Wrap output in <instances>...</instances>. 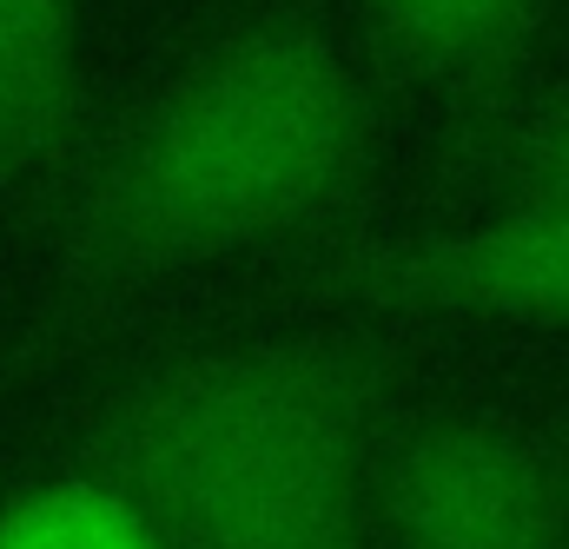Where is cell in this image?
<instances>
[{
	"label": "cell",
	"mask_w": 569,
	"mask_h": 549,
	"mask_svg": "<svg viewBox=\"0 0 569 549\" xmlns=\"http://www.w3.org/2000/svg\"><path fill=\"white\" fill-rule=\"evenodd\" d=\"M80 127V0H0V192L53 172Z\"/></svg>",
	"instance_id": "5b68a950"
},
{
	"label": "cell",
	"mask_w": 569,
	"mask_h": 549,
	"mask_svg": "<svg viewBox=\"0 0 569 549\" xmlns=\"http://www.w3.org/2000/svg\"><path fill=\"white\" fill-rule=\"evenodd\" d=\"M371 517L391 549H569V470L517 430L430 417L378 463Z\"/></svg>",
	"instance_id": "3957f363"
},
{
	"label": "cell",
	"mask_w": 569,
	"mask_h": 549,
	"mask_svg": "<svg viewBox=\"0 0 569 549\" xmlns=\"http://www.w3.org/2000/svg\"><path fill=\"white\" fill-rule=\"evenodd\" d=\"M365 13L405 73L477 87L530 47L543 0H365Z\"/></svg>",
	"instance_id": "8992f818"
},
{
	"label": "cell",
	"mask_w": 569,
	"mask_h": 549,
	"mask_svg": "<svg viewBox=\"0 0 569 549\" xmlns=\"http://www.w3.org/2000/svg\"><path fill=\"white\" fill-rule=\"evenodd\" d=\"M0 549H166L140 503L107 477H53L0 510Z\"/></svg>",
	"instance_id": "52a82bcc"
},
{
	"label": "cell",
	"mask_w": 569,
	"mask_h": 549,
	"mask_svg": "<svg viewBox=\"0 0 569 549\" xmlns=\"http://www.w3.org/2000/svg\"><path fill=\"white\" fill-rule=\"evenodd\" d=\"M325 285L345 298L405 305V311L569 325V192L510 199L477 226L358 252Z\"/></svg>",
	"instance_id": "277c9868"
},
{
	"label": "cell",
	"mask_w": 569,
	"mask_h": 549,
	"mask_svg": "<svg viewBox=\"0 0 569 549\" xmlns=\"http://www.w3.org/2000/svg\"><path fill=\"white\" fill-rule=\"evenodd\" d=\"M563 470H569V463H563Z\"/></svg>",
	"instance_id": "9c48e42d"
},
{
	"label": "cell",
	"mask_w": 569,
	"mask_h": 549,
	"mask_svg": "<svg viewBox=\"0 0 569 549\" xmlns=\"http://www.w3.org/2000/svg\"><path fill=\"white\" fill-rule=\"evenodd\" d=\"M378 113L345 47L298 13L212 40L87 179L67 219V272L133 285L272 246L351 199Z\"/></svg>",
	"instance_id": "6da1fadb"
},
{
	"label": "cell",
	"mask_w": 569,
	"mask_h": 549,
	"mask_svg": "<svg viewBox=\"0 0 569 549\" xmlns=\"http://www.w3.org/2000/svg\"><path fill=\"white\" fill-rule=\"evenodd\" d=\"M378 365L331 338L192 351L113 398L100 470L166 549H378Z\"/></svg>",
	"instance_id": "7a4b0ae2"
},
{
	"label": "cell",
	"mask_w": 569,
	"mask_h": 549,
	"mask_svg": "<svg viewBox=\"0 0 569 549\" xmlns=\"http://www.w3.org/2000/svg\"><path fill=\"white\" fill-rule=\"evenodd\" d=\"M490 179L510 192V199H550L569 192V107L543 113L537 127L510 133L490 159Z\"/></svg>",
	"instance_id": "ba28073f"
}]
</instances>
